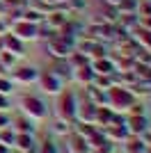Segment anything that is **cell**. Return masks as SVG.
<instances>
[{"label": "cell", "instance_id": "3", "mask_svg": "<svg viewBox=\"0 0 151 153\" xmlns=\"http://www.w3.org/2000/svg\"><path fill=\"white\" fill-rule=\"evenodd\" d=\"M23 108H25V112L32 114V117H44L46 114L44 103L39 101V98H34V96H25L23 98Z\"/></svg>", "mask_w": 151, "mask_h": 153}, {"label": "cell", "instance_id": "7", "mask_svg": "<svg viewBox=\"0 0 151 153\" xmlns=\"http://www.w3.org/2000/svg\"><path fill=\"white\" fill-rule=\"evenodd\" d=\"M60 112L71 117V112H73V94H64L60 98Z\"/></svg>", "mask_w": 151, "mask_h": 153}, {"label": "cell", "instance_id": "11", "mask_svg": "<svg viewBox=\"0 0 151 153\" xmlns=\"http://www.w3.org/2000/svg\"><path fill=\"white\" fill-rule=\"evenodd\" d=\"M76 78H78V80H92V78H94V73H92V69H89V66H85V64H82V66H78V69H76Z\"/></svg>", "mask_w": 151, "mask_h": 153}, {"label": "cell", "instance_id": "8", "mask_svg": "<svg viewBox=\"0 0 151 153\" xmlns=\"http://www.w3.org/2000/svg\"><path fill=\"white\" fill-rule=\"evenodd\" d=\"M46 23L48 25H55V27H60V25H64L67 23V16H64L62 12H50V14H46Z\"/></svg>", "mask_w": 151, "mask_h": 153}, {"label": "cell", "instance_id": "6", "mask_svg": "<svg viewBox=\"0 0 151 153\" xmlns=\"http://www.w3.org/2000/svg\"><path fill=\"white\" fill-rule=\"evenodd\" d=\"M41 85H44L46 87V91H53V94H55L57 89H60V78L55 76V73H50V71H46L44 76H41Z\"/></svg>", "mask_w": 151, "mask_h": 153}, {"label": "cell", "instance_id": "12", "mask_svg": "<svg viewBox=\"0 0 151 153\" xmlns=\"http://www.w3.org/2000/svg\"><path fill=\"white\" fill-rule=\"evenodd\" d=\"M7 91H12V82L0 78V94H7Z\"/></svg>", "mask_w": 151, "mask_h": 153}, {"label": "cell", "instance_id": "14", "mask_svg": "<svg viewBox=\"0 0 151 153\" xmlns=\"http://www.w3.org/2000/svg\"><path fill=\"white\" fill-rule=\"evenodd\" d=\"M108 2H112V5H117V2H119V0H108Z\"/></svg>", "mask_w": 151, "mask_h": 153}, {"label": "cell", "instance_id": "5", "mask_svg": "<svg viewBox=\"0 0 151 153\" xmlns=\"http://www.w3.org/2000/svg\"><path fill=\"white\" fill-rule=\"evenodd\" d=\"M5 51L7 53H16V55H23V44H21V39H16L14 34H5Z\"/></svg>", "mask_w": 151, "mask_h": 153}, {"label": "cell", "instance_id": "9", "mask_svg": "<svg viewBox=\"0 0 151 153\" xmlns=\"http://www.w3.org/2000/svg\"><path fill=\"white\" fill-rule=\"evenodd\" d=\"M138 0H119V2H117V9H119L121 14H133L135 12V9H138Z\"/></svg>", "mask_w": 151, "mask_h": 153}, {"label": "cell", "instance_id": "13", "mask_svg": "<svg viewBox=\"0 0 151 153\" xmlns=\"http://www.w3.org/2000/svg\"><path fill=\"white\" fill-rule=\"evenodd\" d=\"M0 105H7V101H5V98H0Z\"/></svg>", "mask_w": 151, "mask_h": 153}, {"label": "cell", "instance_id": "10", "mask_svg": "<svg viewBox=\"0 0 151 153\" xmlns=\"http://www.w3.org/2000/svg\"><path fill=\"white\" fill-rule=\"evenodd\" d=\"M94 69H96V73H112V62L110 59H96Z\"/></svg>", "mask_w": 151, "mask_h": 153}, {"label": "cell", "instance_id": "2", "mask_svg": "<svg viewBox=\"0 0 151 153\" xmlns=\"http://www.w3.org/2000/svg\"><path fill=\"white\" fill-rule=\"evenodd\" d=\"M48 48L55 57H69L71 53H73V44L67 41V39H62V37H53L48 41Z\"/></svg>", "mask_w": 151, "mask_h": 153}, {"label": "cell", "instance_id": "1", "mask_svg": "<svg viewBox=\"0 0 151 153\" xmlns=\"http://www.w3.org/2000/svg\"><path fill=\"white\" fill-rule=\"evenodd\" d=\"M12 32L14 37L21 39V41H34V39L39 37V25H34V23H28V21H14L12 23Z\"/></svg>", "mask_w": 151, "mask_h": 153}, {"label": "cell", "instance_id": "4", "mask_svg": "<svg viewBox=\"0 0 151 153\" xmlns=\"http://www.w3.org/2000/svg\"><path fill=\"white\" fill-rule=\"evenodd\" d=\"M37 78H39V73L34 66H21V69L14 71V80H19V82H32Z\"/></svg>", "mask_w": 151, "mask_h": 153}]
</instances>
